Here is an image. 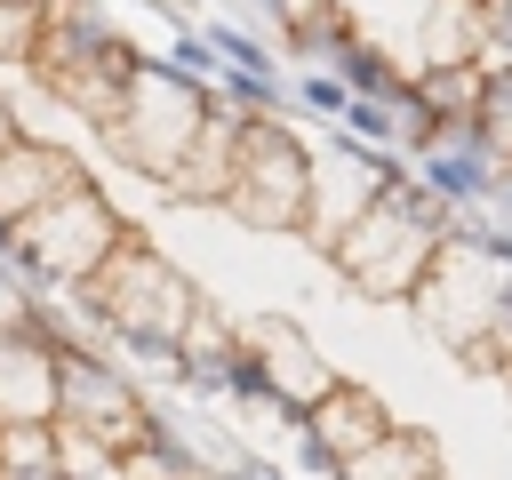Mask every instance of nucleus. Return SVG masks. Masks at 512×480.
I'll return each mask as SVG.
<instances>
[{
  "instance_id": "423d86ee",
  "label": "nucleus",
  "mask_w": 512,
  "mask_h": 480,
  "mask_svg": "<svg viewBox=\"0 0 512 480\" xmlns=\"http://www.w3.org/2000/svg\"><path fill=\"white\" fill-rule=\"evenodd\" d=\"M304 168H312V144L272 112H248L240 128V160H232V184H224V216L256 224V232H304Z\"/></svg>"
},
{
  "instance_id": "f8f14e48",
  "label": "nucleus",
  "mask_w": 512,
  "mask_h": 480,
  "mask_svg": "<svg viewBox=\"0 0 512 480\" xmlns=\"http://www.w3.org/2000/svg\"><path fill=\"white\" fill-rule=\"evenodd\" d=\"M392 424H400V416H392V408H384L368 384H344V376H336V384L320 392V408L304 416V432H312V440H320L336 464H344V456H360L368 440H384Z\"/></svg>"
},
{
  "instance_id": "4468645a",
  "label": "nucleus",
  "mask_w": 512,
  "mask_h": 480,
  "mask_svg": "<svg viewBox=\"0 0 512 480\" xmlns=\"http://www.w3.org/2000/svg\"><path fill=\"white\" fill-rule=\"evenodd\" d=\"M0 480H64L56 416H0Z\"/></svg>"
},
{
  "instance_id": "a211bd4d",
  "label": "nucleus",
  "mask_w": 512,
  "mask_h": 480,
  "mask_svg": "<svg viewBox=\"0 0 512 480\" xmlns=\"http://www.w3.org/2000/svg\"><path fill=\"white\" fill-rule=\"evenodd\" d=\"M472 120H480L488 152L512 160V72H488V80H480V112H472Z\"/></svg>"
},
{
  "instance_id": "9b49d317",
  "label": "nucleus",
  "mask_w": 512,
  "mask_h": 480,
  "mask_svg": "<svg viewBox=\"0 0 512 480\" xmlns=\"http://www.w3.org/2000/svg\"><path fill=\"white\" fill-rule=\"evenodd\" d=\"M0 416H56V328H0Z\"/></svg>"
},
{
  "instance_id": "7ed1b4c3",
  "label": "nucleus",
  "mask_w": 512,
  "mask_h": 480,
  "mask_svg": "<svg viewBox=\"0 0 512 480\" xmlns=\"http://www.w3.org/2000/svg\"><path fill=\"white\" fill-rule=\"evenodd\" d=\"M120 240H128V216L96 192V176H72L64 192H48L40 208H24L8 224V256L40 296H72Z\"/></svg>"
},
{
  "instance_id": "dca6fc26",
  "label": "nucleus",
  "mask_w": 512,
  "mask_h": 480,
  "mask_svg": "<svg viewBox=\"0 0 512 480\" xmlns=\"http://www.w3.org/2000/svg\"><path fill=\"white\" fill-rule=\"evenodd\" d=\"M320 64H328V72H336V80H344L352 96H384V88L400 80V72H392V56H384L376 40H360V32H344V40H336V48L320 56Z\"/></svg>"
},
{
  "instance_id": "f03ea898",
  "label": "nucleus",
  "mask_w": 512,
  "mask_h": 480,
  "mask_svg": "<svg viewBox=\"0 0 512 480\" xmlns=\"http://www.w3.org/2000/svg\"><path fill=\"white\" fill-rule=\"evenodd\" d=\"M456 216H464V208H448L416 168H392L384 192H376V200L352 216V232L328 248V264H336L360 296H392V304H408L416 280H424V264H432V248L448 240Z\"/></svg>"
},
{
  "instance_id": "9d476101",
  "label": "nucleus",
  "mask_w": 512,
  "mask_h": 480,
  "mask_svg": "<svg viewBox=\"0 0 512 480\" xmlns=\"http://www.w3.org/2000/svg\"><path fill=\"white\" fill-rule=\"evenodd\" d=\"M240 128H248V112H240V104H224V96L208 88V120H200L192 152L176 160L168 192H184V200L216 208V200H224V184H232V160H240Z\"/></svg>"
},
{
  "instance_id": "6ab92c4d",
  "label": "nucleus",
  "mask_w": 512,
  "mask_h": 480,
  "mask_svg": "<svg viewBox=\"0 0 512 480\" xmlns=\"http://www.w3.org/2000/svg\"><path fill=\"white\" fill-rule=\"evenodd\" d=\"M288 96H296V104H304V112H320V120H336V112H344V104H352V88H344V80H336V72H328V64H312V72H304V80H288Z\"/></svg>"
},
{
  "instance_id": "6e6552de",
  "label": "nucleus",
  "mask_w": 512,
  "mask_h": 480,
  "mask_svg": "<svg viewBox=\"0 0 512 480\" xmlns=\"http://www.w3.org/2000/svg\"><path fill=\"white\" fill-rule=\"evenodd\" d=\"M392 168H408V160H392V152H376V144H360L344 120L320 136V152H312V168H304V240L328 256L344 232H352V216L384 192V176Z\"/></svg>"
},
{
  "instance_id": "20e7f679",
  "label": "nucleus",
  "mask_w": 512,
  "mask_h": 480,
  "mask_svg": "<svg viewBox=\"0 0 512 480\" xmlns=\"http://www.w3.org/2000/svg\"><path fill=\"white\" fill-rule=\"evenodd\" d=\"M200 120H208V80H192V72H184V64H168V56H136L128 96H120V112H112L96 136H104L136 176L168 184V176H176V160L192 152Z\"/></svg>"
},
{
  "instance_id": "1a4fd4ad",
  "label": "nucleus",
  "mask_w": 512,
  "mask_h": 480,
  "mask_svg": "<svg viewBox=\"0 0 512 480\" xmlns=\"http://www.w3.org/2000/svg\"><path fill=\"white\" fill-rule=\"evenodd\" d=\"M240 336H248V344H256V360H264V384H272V416L296 432V424L320 408V392L336 384V368L320 360V344H312L296 320H272V312H264V320H248Z\"/></svg>"
},
{
  "instance_id": "39448f33",
  "label": "nucleus",
  "mask_w": 512,
  "mask_h": 480,
  "mask_svg": "<svg viewBox=\"0 0 512 480\" xmlns=\"http://www.w3.org/2000/svg\"><path fill=\"white\" fill-rule=\"evenodd\" d=\"M504 296H512V272L464 232V224H448V240L432 248V264H424V280H416V320L448 344V352H464L472 368H480V352H488V336H496V312H504Z\"/></svg>"
},
{
  "instance_id": "ddd939ff",
  "label": "nucleus",
  "mask_w": 512,
  "mask_h": 480,
  "mask_svg": "<svg viewBox=\"0 0 512 480\" xmlns=\"http://www.w3.org/2000/svg\"><path fill=\"white\" fill-rule=\"evenodd\" d=\"M432 472H440V440L408 432V424H392L384 440H368L360 456L336 464V480H432Z\"/></svg>"
},
{
  "instance_id": "2eb2a0df",
  "label": "nucleus",
  "mask_w": 512,
  "mask_h": 480,
  "mask_svg": "<svg viewBox=\"0 0 512 480\" xmlns=\"http://www.w3.org/2000/svg\"><path fill=\"white\" fill-rule=\"evenodd\" d=\"M424 64H480L488 0H424Z\"/></svg>"
},
{
  "instance_id": "4be33fe9",
  "label": "nucleus",
  "mask_w": 512,
  "mask_h": 480,
  "mask_svg": "<svg viewBox=\"0 0 512 480\" xmlns=\"http://www.w3.org/2000/svg\"><path fill=\"white\" fill-rule=\"evenodd\" d=\"M496 8H512V0H496Z\"/></svg>"
},
{
  "instance_id": "f257e3e1",
  "label": "nucleus",
  "mask_w": 512,
  "mask_h": 480,
  "mask_svg": "<svg viewBox=\"0 0 512 480\" xmlns=\"http://www.w3.org/2000/svg\"><path fill=\"white\" fill-rule=\"evenodd\" d=\"M72 312H80L104 344H120L128 360L176 368V344H184V328H192V312H200V288H192L184 264H168L152 240L128 232V240L72 288Z\"/></svg>"
},
{
  "instance_id": "412c9836",
  "label": "nucleus",
  "mask_w": 512,
  "mask_h": 480,
  "mask_svg": "<svg viewBox=\"0 0 512 480\" xmlns=\"http://www.w3.org/2000/svg\"><path fill=\"white\" fill-rule=\"evenodd\" d=\"M168 64H184L192 80H216V72H224V56L208 48V32H176V40H168Z\"/></svg>"
},
{
  "instance_id": "aec40b11",
  "label": "nucleus",
  "mask_w": 512,
  "mask_h": 480,
  "mask_svg": "<svg viewBox=\"0 0 512 480\" xmlns=\"http://www.w3.org/2000/svg\"><path fill=\"white\" fill-rule=\"evenodd\" d=\"M360 144H376V152H392V112H384V96H352L344 112H336Z\"/></svg>"
},
{
  "instance_id": "0eeeda50",
  "label": "nucleus",
  "mask_w": 512,
  "mask_h": 480,
  "mask_svg": "<svg viewBox=\"0 0 512 480\" xmlns=\"http://www.w3.org/2000/svg\"><path fill=\"white\" fill-rule=\"evenodd\" d=\"M56 424L88 432L104 448H128L152 424V408H144V392L128 384V368L112 352H96V344H80V336L56 328Z\"/></svg>"
},
{
  "instance_id": "f3484780",
  "label": "nucleus",
  "mask_w": 512,
  "mask_h": 480,
  "mask_svg": "<svg viewBox=\"0 0 512 480\" xmlns=\"http://www.w3.org/2000/svg\"><path fill=\"white\" fill-rule=\"evenodd\" d=\"M64 480H128V456L104 448V440H88V432H64Z\"/></svg>"
}]
</instances>
